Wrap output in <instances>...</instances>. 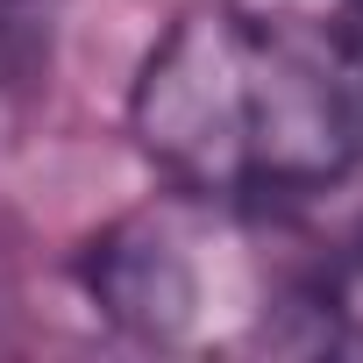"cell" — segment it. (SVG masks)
<instances>
[{
  "label": "cell",
  "instance_id": "cell-4",
  "mask_svg": "<svg viewBox=\"0 0 363 363\" xmlns=\"http://www.w3.org/2000/svg\"><path fill=\"white\" fill-rule=\"evenodd\" d=\"M57 0H0V86H36L50 65Z\"/></svg>",
  "mask_w": 363,
  "mask_h": 363
},
{
  "label": "cell",
  "instance_id": "cell-3",
  "mask_svg": "<svg viewBox=\"0 0 363 363\" xmlns=\"http://www.w3.org/2000/svg\"><path fill=\"white\" fill-rule=\"evenodd\" d=\"M306 356H363V235L320 242L313 306H306Z\"/></svg>",
  "mask_w": 363,
  "mask_h": 363
},
{
  "label": "cell",
  "instance_id": "cell-1",
  "mask_svg": "<svg viewBox=\"0 0 363 363\" xmlns=\"http://www.w3.org/2000/svg\"><path fill=\"white\" fill-rule=\"evenodd\" d=\"M128 135L164 186L306 200L363 164V36L264 0H193L143 50Z\"/></svg>",
  "mask_w": 363,
  "mask_h": 363
},
{
  "label": "cell",
  "instance_id": "cell-2",
  "mask_svg": "<svg viewBox=\"0 0 363 363\" xmlns=\"http://www.w3.org/2000/svg\"><path fill=\"white\" fill-rule=\"evenodd\" d=\"M320 242L271 200L171 186L114 214L79 250L86 299L150 349L178 356H306Z\"/></svg>",
  "mask_w": 363,
  "mask_h": 363
}]
</instances>
